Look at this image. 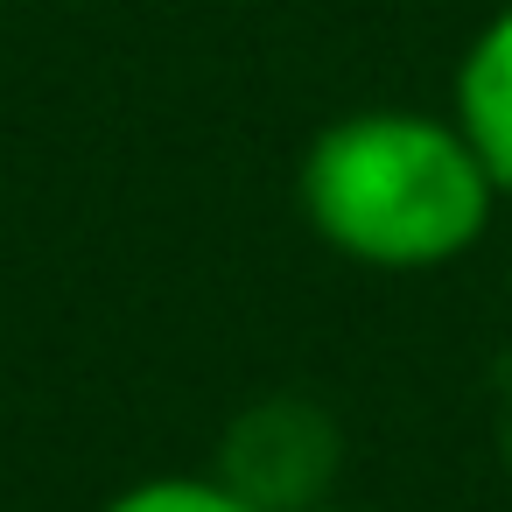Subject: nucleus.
<instances>
[{
    "mask_svg": "<svg viewBox=\"0 0 512 512\" xmlns=\"http://www.w3.org/2000/svg\"><path fill=\"white\" fill-rule=\"evenodd\" d=\"M498 449H505V477H512V400H505V421H498Z\"/></svg>",
    "mask_w": 512,
    "mask_h": 512,
    "instance_id": "5",
    "label": "nucleus"
},
{
    "mask_svg": "<svg viewBox=\"0 0 512 512\" xmlns=\"http://www.w3.org/2000/svg\"><path fill=\"white\" fill-rule=\"evenodd\" d=\"M456 127L477 141L498 197H512V8L484 22V36L456 71Z\"/></svg>",
    "mask_w": 512,
    "mask_h": 512,
    "instance_id": "3",
    "label": "nucleus"
},
{
    "mask_svg": "<svg viewBox=\"0 0 512 512\" xmlns=\"http://www.w3.org/2000/svg\"><path fill=\"white\" fill-rule=\"evenodd\" d=\"M344 470V428L309 393L246 400L211 456V477L253 512H323Z\"/></svg>",
    "mask_w": 512,
    "mask_h": 512,
    "instance_id": "2",
    "label": "nucleus"
},
{
    "mask_svg": "<svg viewBox=\"0 0 512 512\" xmlns=\"http://www.w3.org/2000/svg\"><path fill=\"white\" fill-rule=\"evenodd\" d=\"M99 512H253V505H239L211 470H176V477H141L113 491Z\"/></svg>",
    "mask_w": 512,
    "mask_h": 512,
    "instance_id": "4",
    "label": "nucleus"
},
{
    "mask_svg": "<svg viewBox=\"0 0 512 512\" xmlns=\"http://www.w3.org/2000/svg\"><path fill=\"white\" fill-rule=\"evenodd\" d=\"M498 211L477 141L442 113L372 106L330 120L302 155L309 232L379 274H428L463 260Z\"/></svg>",
    "mask_w": 512,
    "mask_h": 512,
    "instance_id": "1",
    "label": "nucleus"
},
{
    "mask_svg": "<svg viewBox=\"0 0 512 512\" xmlns=\"http://www.w3.org/2000/svg\"><path fill=\"white\" fill-rule=\"evenodd\" d=\"M323 512H337V505H323Z\"/></svg>",
    "mask_w": 512,
    "mask_h": 512,
    "instance_id": "6",
    "label": "nucleus"
}]
</instances>
